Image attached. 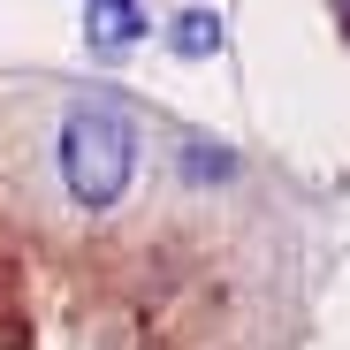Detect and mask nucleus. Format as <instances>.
<instances>
[{
  "mask_svg": "<svg viewBox=\"0 0 350 350\" xmlns=\"http://www.w3.org/2000/svg\"><path fill=\"white\" fill-rule=\"evenodd\" d=\"M84 38L92 53H130L145 38V0H84Z\"/></svg>",
  "mask_w": 350,
  "mask_h": 350,
  "instance_id": "f03ea898",
  "label": "nucleus"
},
{
  "mask_svg": "<svg viewBox=\"0 0 350 350\" xmlns=\"http://www.w3.org/2000/svg\"><path fill=\"white\" fill-rule=\"evenodd\" d=\"M237 160L228 152H206V137H191V152H183V175H228Z\"/></svg>",
  "mask_w": 350,
  "mask_h": 350,
  "instance_id": "20e7f679",
  "label": "nucleus"
},
{
  "mask_svg": "<svg viewBox=\"0 0 350 350\" xmlns=\"http://www.w3.org/2000/svg\"><path fill=\"white\" fill-rule=\"evenodd\" d=\"M221 38H228V31H221V16H213V8H183V16L167 23V46L183 53V62H213Z\"/></svg>",
  "mask_w": 350,
  "mask_h": 350,
  "instance_id": "7ed1b4c3",
  "label": "nucleus"
},
{
  "mask_svg": "<svg viewBox=\"0 0 350 350\" xmlns=\"http://www.w3.org/2000/svg\"><path fill=\"white\" fill-rule=\"evenodd\" d=\"M53 152H62V191L84 213H107V206H122L130 175H137V122L114 99H84L62 114V145Z\"/></svg>",
  "mask_w": 350,
  "mask_h": 350,
  "instance_id": "f257e3e1",
  "label": "nucleus"
},
{
  "mask_svg": "<svg viewBox=\"0 0 350 350\" xmlns=\"http://www.w3.org/2000/svg\"><path fill=\"white\" fill-rule=\"evenodd\" d=\"M335 8H342V31H350V0H335Z\"/></svg>",
  "mask_w": 350,
  "mask_h": 350,
  "instance_id": "39448f33",
  "label": "nucleus"
}]
</instances>
